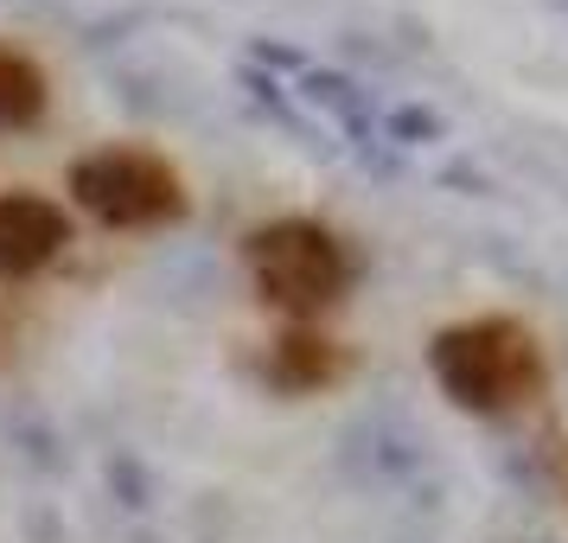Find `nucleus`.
<instances>
[{
    "instance_id": "nucleus-1",
    "label": "nucleus",
    "mask_w": 568,
    "mask_h": 543,
    "mask_svg": "<svg viewBox=\"0 0 568 543\" xmlns=\"http://www.w3.org/2000/svg\"><path fill=\"white\" fill-rule=\"evenodd\" d=\"M428 378L454 410L505 415L549 390V364H542V345L524 320L479 313V320H454L428 339Z\"/></svg>"
},
{
    "instance_id": "nucleus-2",
    "label": "nucleus",
    "mask_w": 568,
    "mask_h": 543,
    "mask_svg": "<svg viewBox=\"0 0 568 543\" xmlns=\"http://www.w3.org/2000/svg\"><path fill=\"white\" fill-rule=\"evenodd\" d=\"M243 262H250V282L275 313L287 320H313V313L338 308L352 282H358V262L345 250V237L326 231L320 218H275L256 224L243 237Z\"/></svg>"
},
{
    "instance_id": "nucleus-3",
    "label": "nucleus",
    "mask_w": 568,
    "mask_h": 543,
    "mask_svg": "<svg viewBox=\"0 0 568 543\" xmlns=\"http://www.w3.org/2000/svg\"><path fill=\"white\" fill-rule=\"evenodd\" d=\"M71 199L109 231H160L185 218V180L148 148H97L71 167Z\"/></svg>"
},
{
    "instance_id": "nucleus-4",
    "label": "nucleus",
    "mask_w": 568,
    "mask_h": 543,
    "mask_svg": "<svg viewBox=\"0 0 568 543\" xmlns=\"http://www.w3.org/2000/svg\"><path fill=\"white\" fill-rule=\"evenodd\" d=\"M71 243L64 205L39 192H0V282H27L39 269H52Z\"/></svg>"
},
{
    "instance_id": "nucleus-5",
    "label": "nucleus",
    "mask_w": 568,
    "mask_h": 543,
    "mask_svg": "<svg viewBox=\"0 0 568 543\" xmlns=\"http://www.w3.org/2000/svg\"><path fill=\"white\" fill-rule=\"evenodd\" d=\"M338 371H345V359L333 352V339L320 333H282L268 345V359H262V378L275 390H287V396H307V390L333 384Z\"/></svg>"
},
{
    "instance_id": "nucleus-6",
    "label": "nucleus",
    "mask_w": 568,
    "mask_h": 543,
    "mask_svg": "<svg viewBox=\"0 0 568 543\" xmlns=\"http://www.w3.org/2000/svg\"><path fill=\"white\" fill-rule=\"evenodd\" d=\"M45 97H52L45 71H39V64H32L27 52L0 46V134L32 129V122L45 115Z\"/></svg>"
},
{
    "instance_id": "nucleus-7",
    "label": "nucleus",
    "mask_w": 568,
    "mask_h": 543,
    "mask_svg": "<svg viewBox=\"0 0 568 543\" xmlns=\"http://www.w3.org/2000/svg\"><path fill=\"white\" fill-rule=\"evenodd\" d=\"M301 83H307V103L313 109H333L352 141H364V148L377 141V109H371V90H358V83L338 78V71H307Z\"/></svg>"
},
{
    "instance_id": "nucleus-8",
    "label": "nucleus",
    "mask_w": 568,
    "mask_h": 543,
    "mask_svg": "<svg viewBox=\"0 0 568 543\" xmlns=\"http://www.w3.org/2000/svg\"><path fill=\"white\" fill-rule=\"evenodd\" d=\"M377 134H389L396 148H428V141H440V134H447V122H440L435 109H415L409 103V109H389Z\"/></svg>"
},
{
    "instance_id": "nucleus-9",
    "label": "nucleus",
    "mask_w": 568,
    "mask_h": 543,
    "mask_svg": "<svg viewBox=\"0 0 568 543\" xmlns=\"http://www.w3.org/2000/svg\"><path fill=\"white\" fill-rule=\"evenodd\" d=\"M549 7H556V13H562V20H568V0H549Z\"/></svg>"
}]
</instances>
